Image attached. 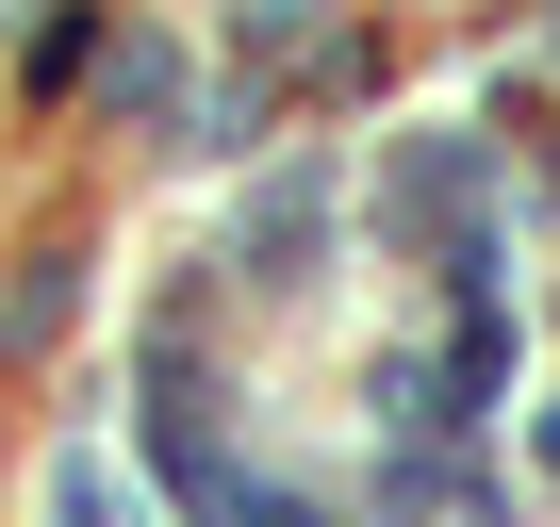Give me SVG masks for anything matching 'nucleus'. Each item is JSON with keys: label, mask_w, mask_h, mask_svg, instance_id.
<instances>
[{"label": "nucleus", "mask_w": 560, "mask_h": 527, "mask_svg": "<svg viewBox=\"0 0 560 527\" xmlns=\"http://www.w3.org/2000/svg\"><path fill=\"white\" fill-rule=\"evenodd\" d=\"M231 527H330V511H298V494H231Z\"/></svg>", "instance_id": "f257e3e1"}]
</instances>
